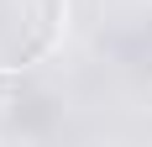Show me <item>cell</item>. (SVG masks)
<instances>
[{
    "label": "cell",
    "instance_id": "cell-1",
    "mask_svg": "<svg viewBox=\"0 0 152 147\" xmlns=\"http://www.w3.org/2000/svg\"><path fill=\"white\" fill-rule=\"evenodd\" d=\"M68 37V0H0V74H31Z\"/></svg>",
    "mask_w": 152,
    "mask_h": 147
}]
</instances>
